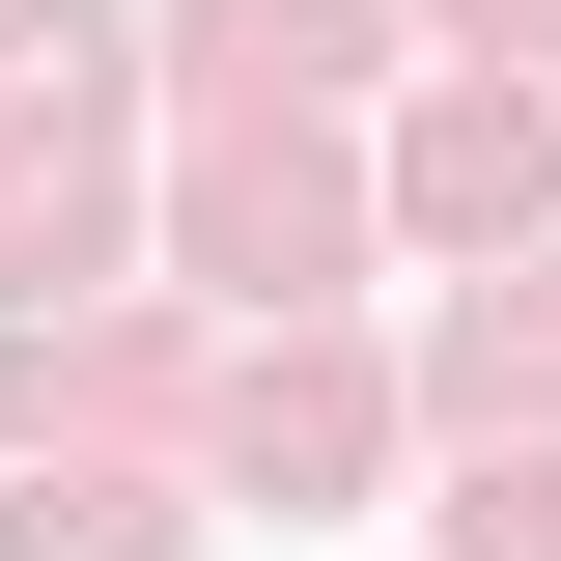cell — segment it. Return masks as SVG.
<instances>
[{"mask_svg":"<svg viewBox=\"0 0 561 561\" xmlns=\"http://www.w3.org/2000/svg\"><path fill=\"white\" fill-rule=\"evenodd\" d=\"M393 197H421V225H449V253H505V225H534V197H561V113H534V84H449V113H421V140H393Z\"/></svg>","mask_w":561,"mask_h":561,"instance_id":"cell-1","label":"cell"},{"mask_svg":"<svg viewBox=\"0 0 561 561\" xmlns=\"http://www.w3.org/2000/svg\"><path fill=\"white\" fill-rule=\"evenodd\" d=\"M197 280H280V309H309V280H337V169L225 140V169H197Z\"/></svg>","mask_w":561,"mask_h":561,"instance_id":"cell-2","label":"cell"},{"mask_svg":"<svg viewBox=\"0 0 561 561\" xmlns=\"http://www.w3.org/2000/svg\"><path fill=\"white\" fill-rule=\"evenodd\" d=\"M449 421H561V280H534V309H505V280L449 309Z\"/></svg>","mask_w":561,"mask_h":561,"instance_id":"cell-3","label":"cell"},{"mask_svg":"<svg viewBox=\"0 0 561 561\" xmlns=\"http://www.w3.org/2000/svg\"><path fill=\"white\" fill-rule=\"evenodd\" d=\"M0 561H169V505H140V478H28V505H0Z\"/></svg>","mask_w":561,"mask_h":561,"instance_id":"cell-4","label":"cell"},{"mask_svg":"<svg viewBox=\"0 0 561 561\" xmlns=\"http://www.w3.org/2000/svg\"><path fill=\"white\" fill-rule=\"evenodd\" d=\"M449 561H561V449H478L449 478Z\"/></svg>","mask_w":561,"mask_h":561,"instance_id":"cell-5","label":"cell"},{"mask_svg":"<svg viewBox=\"0 0 561 561\" xmlns=\"http://www.w3.org/2000/svg\"><path fill=\"white\" fill-rule=\"evenodd\" d=\"M478 28H561V0H478Z\"/></svg>","mask_w":561,"mask_h":561,"instance_id":"cell-6","label":"cell"}]
</instances>
